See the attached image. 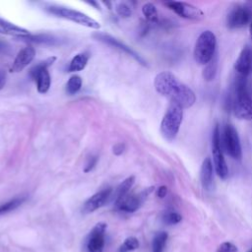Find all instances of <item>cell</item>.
<instances>
[{
	"label": "cell",
	"mask_w": 252,
	"mask_h": 252,
	"mask_svg": "<svg viewBox=\"0 0 252 252\" xmlns=\"http://www.w3.org/2000/svg\"><path fill=\"white\" fill-rule=\"evenodd\" d=\"M154 85L159 94L182 108H189L196 101V94L192 89L180 82L171 72L162 71L158 73L155 78Z\"/></svg>",
	"instance_id": "1"
},
{
	"label": "cell",
	"mask_w": 252,
	"mask_h": 252,
	"mask_svg": "<svg viewBox=\"0 0 252 252\" xmlns=\"http://www.w3.org/2000/svg\"><path fill=\"white\" fill-rule=\"evenodd\" d=\"M233 87L234 96L231 108L234 115L241 120H252V96L248 90L246 77L238 75Z\"/></svg>",
	"instance_id": "2"
},
{
	"label": "cell",
	"mask_w": 252,
	"mask_h": 252,
	"mask_svg": "<svg viewBox=\"0 0 252 252\" xmlns=\"http://www.w3.org/2000/svg\"><path fill=\"white\" fill-rule=\"evenodd\" d=\"M217 38L212 31H204L198 36L194 47V59L200 65H207L216 55Z\"/></svg>",
	"instance_id": "3"
},
{
	"label": "cell",
	"mask_w": 252,
	"mask_h": 252,
	"mask_svg": "<svg viewBox=\"0 0 252 252\" xmlns=\"http://www.w3.org/2000/svg\"><path fill=\"white\" fill-rule=\"evenodd\" d=\"M182 118L183 108L170 102L160 122V132L166 140L172 141L176 137L182 123Z\"/></svg>",
	"instance_id": "4"
},
{
	"label": "cell",
	"mask_w": 252,
	"mask_h": 252,
	"mask_svg": "<svg viewBox=\"0 0 252 252\" xmlns=\"http://www.w3.org/2000/svg\"><path fill=\"white\" fill-rule=\"evenodd\" d=\"M46 11L56 17L63 18L69 21H72L74 23H77L79 25L91 28V29H99L100 25L98 22L94 20L93 18L89 17L88 15L79 12L77 10L67 8L64 6H58V5H50L46 7Z\"/></svg>",
	"instance_id": "5"
},
{
	"label": "cell",
	"mask_w": 252,
	"mask_h": 252,
	"mask_svg": "<svg viewBox=\"0 0 252 252\" xmlns=\"http://www.w3.org/2000/svg\"><path fill=\"white\" fill-rule=\"evenodd\" d=\"M56 60L55 56L49 57L36 65H34L31 70H30V77L36 81V89L37 92L40 94H45L48 92L51 84V79L50 75L47 71V68L53 64V62Z\"/></svg>",
	"instance_id": "6"
},
{
	"label": "cell",
	"mask_w": 252,
	"mask_h": 252,
	"mask_svg": "<svg viewBox=\"0 0 252 252\" xmlns=\"http://www.w3.org/2000/svg\"><path fill=\"white\" fill-rule=\"evenodd\" d=\"M212 154H213V161L214 168L218 176L221 179H226L228 176V168L223 158L221 145H220V132L219 125H216L213 131L212 137Z\"/></svg>",
	"instance_id": "7"
},
{
	"label": "cell",
	"mask_w": 252,
	"mask_h": 252,
	"mask_svg": "<svg viewBox=\"0 0 252 252\" xmlns=\"http://www.w3.org/2000/svg\"><path fill=\"white\" fill-rule=\"evenodd\" d=\"M222 147L224 152L233 159H241L242 148L237 130L231 124H226L222 132Z\"/></svg>",
	"instance_id": "8"
},
{
	"label": "cell",
	"mask_w": 252,
	"mask_h": 252,
	"mask_svg": "<svg viewBox=\"0 0 252 252\" xmlns=\"http://www.w3.org/2000/svg\"><path fill=\"white\" fill-rule=\"evenodd\" d=\"M164 4L171 11H173L175 14H177L178 16L184 19L199 21L205 17L203 11L200 8L190 3L180 2V1H168V2H165Z\"/></svg>",
	"instance_id": "9"
},
{
	"label": "cell",
	"mask_w": 252,
	"mask_h": 252,
	"mask_svg": "<svg viewBox=\"0 0 252 252\" xmlns=\"http://www.w3.org/2000/svg\"><path fill=\"white\" fill-rule=\"evenodd\" d=\"M106 223L98 222L90 231L86 240L88 252H102L105 245Z\"/></svg>",
	"instance_id": "10"
},
{
	"label": "cell",
	"mask_w": 252,
	"mask_h": 252,
	"mask_svg": "<svg viewBox=\"0 0 252 252\" xmlns=\"http://www.w3.org/2000/svg\"><path fill=\"white\" fill-rule=\"evenodd\" d=\"M153 189H154V187L147 188L144 191L140 192L139 194H130L129 193L125 197H123L122 199H120L119 201L114 203L115 208L122 212L133 213L140 208L143 201L153 191Z\"/></svg>",
	"instance_id": "11"
},
{
	"label": "cell",
	"mask_w": 252,
	"mask_h": 252,
	"mask_svg": "<svg viewBox=\"0 0 252 252\" xmlns=\"http://www.w3.org/2000/svg\"><path fill=\"white\" fill-rule=\"evenodd\" d=\"M94 37H95L97 40L99 41H102L108 45H111L123 52H125L126 54L130 55L131 57H133L136 61H138V63L144 65V66H147V62L146 60L141 56L139 55L135 50H133L131 47H129L128 45H126L125 43L121 42L120 40H118L117 38L111 36L110 34H107V33H103V32H95L94 33Z\"/></svg>",
	"instance_id": "12"
},
{
	"label": "cell",
	"mask_w": 252,
	"mask_h": 252,
	"mask_svg": "<svg viewBox=\"0 0 252 252\" xmlns=\"http://www.w3.org/2000/svg\"><path fill=\"white\" fill-rule=\"evenodd\" d=\"M252 20V14L244 6H236L230 10L226 17V25L229 29H239L246 26Z\"/></svg>",
	"instance_id": "13"
},
{
	"label": "cell",
	"mask_w": 252,
	"mask_h": 252,
	"mask_svg": "<svg viewBox=\"0 0 252 252\" xmlns=\"http://www.w3.org/2000/svg\"><path fill=\"white\" fill-rule=\"evenodd\" d=\"M111 194H112L111 188H105L96 192L84 203L82 212L84 214H89L96 211L97 209L101 208L107 203V201L111 198Z\"/></svg>",
	"instance_id": "14"
},
{
	"label": "cell",
	"mask_w": 252,
	"mask_h": 252,
	"mask_svg": "<svg viewBox=\"0 0 252 252\" xmlns=\"http://www.w3.org/2000/svg\"><path fill=\"white\" fill-rule=\"evenodd\" d=\"M234 70L238 75L247 77L252 73V46L245 45L234 63Z\"/></svg>",
	"instance_id": "15"
},
{
	"label": "cell",
	"mask_w": 252,
	"mask_h": 252,
	"mask_svg": "<svg viewBox=\"0 0 252 252\" xmlns=\"http://www.w3.org/2000/svg\"><path fill=\"white\" fill-rule=\"evenodd\" d=\"M35 50L32 46H27L19 51L11 66V72H20L26 68L34 58Z\"/></svg>",
	"instance_id": "16"
},
{
	"label": "cell",
	"mask_w": 252,
	"mask_h": 252,
	"mask_svg": "<svg viewBox=\"0 0 252 252\" xmlns=\"http://www.w3.org/2000/svg\"><path fill=\"white\" fill-rule=\"evenodd\" d=\"M200 180L202 187L207 190L211 191L214 186V164L211 158H206L200 169Z\"/></svg>",
	"instance_id": "17"
},
{
	"label": "cell",
	"mask_w": 252,
	"mask_h": 252,
	"mask_svg": "<svg viewBox=\"0 0 252 252\" xmlns=\"http://www.w3.org/2000/svg\"><path fill=\"white\" fill-rule=\"evenodd\" d=\"M0 32L8 35L17 36L19 38L31 34L28 30L21 28L15 24H12L2 18H0Z\"/></svg>",
	"instance_id": "18"
},
{
	"label": "cell",
	"mask_w": 252,
	"mask_h": 252,
	"mask_svg": "<svg viewBox=\"0 0 252 252\" xmlns=\"http://www.w3.org/2000/svg\"><path fill=\"white\" fill-rule=\"evenodd\" d=\"M134 182H135V176L131 175V176L127 177L125 180H123L118 185V187L114 191V197H113L114 203L119 201L123 197H125L127 194H129V191L132 188V186L134 185Z\"/></svg>",
	"instance_id": "19"
},
{
	"label": "cell",
	"mask_w": 252,
	"mask_h": 252,
	"mask_svg": "<svg viewBox=\"0 0 252 252\" xmlns=\"http://www.w3.org/2000/svg\"><path fill=\"white\" fill-rule=\"evenodd\" d=\"M89 60V54L86 52L79 53L73 57V59L70 62V65L68 67L69 72H77L83 70Z\"/></svg>",
	"instance_id": "20"
},
{
	"label": "cell",
	"mask_w": 252,
	"mask_h": 252,
	"mask_svg": "<svg viewBox=\"0 0 252 252\" xmlns=\"http://www.w3.org/2000/svg\"><path fill=\"white\" fill-rule=\"evenodd\" d=\"M27 200V196H18L15 197L3 204H0V216L10 213L17 208H19L25 201Z\"/></svg>",
	"instance_id": "21"
},
{
	"label": "cell",
	"mask_w": 252,
	"mask_h": 252,
	"mask_svg": "<svg viewBox=\"0 0 252 252\" xmlns=\"http://www.w3.org/2000/svg\"><path fill=\"white\" fill-rule=\"evenodd\" d=\"M21 39H24L26 41H32L36 43H43V44H55L58 43V39L54 37L53 35L49 34H29L27 36L21 37Z\"/></svg>",
	"instance_id": "22"
},
{
	"label": "cell",
	"mask_w": 252,
	"mask_h": 252,
	"mask_svg": "<svg viewBox=\"0 0 252 252\" xmlns=\"http://www.w3.org/2000/svg\"><path fill=\"white\" fill-rule=\"evenodd\" d=\"M167 238H168V234L165 231H158V233H156L152 243L153 252H163L166 245Z\"/></svg>",
	"instance_id": "23"
},
{
	"label": "cell",
	"mask_w": 252,
	"mask_h": 252,
	"mask_svg": "<svg viewBox=\"0 0 252 252\" xmlns=\"http://www.w3.org/2000/svg\"><path fill=\"white\" fill-rule=\"evenodd\" d=\"M218 70V58L215 55V57L204 67L203 70V78L206 81H213L217 75Z\"/></svg>",
	"instance_id": "24"
},
{
	"label": "cell",
	"mask_w": 252,
	"mask_h": 252,
	"mask_svg": "<svg viewBox=\"0 0 252 252\" xmlns=\"http://www.w3.org/2000/svg\"><path fill=\"white\" fill-rule=\"evenodd\" d=\"M142 12L148 21L153 22V23L158 22V10L153 3L144 4L142 7Z\"/></svg>",
	"instance_id": "25"
},
{
	"label": "cell",
	"mask_w": 252,
	"mask_h": 252,
	"mask_svg": "<svg viewBox=\"0 0 252 252\" xmlns=\"http://www.w3.org/2000/svg\"><path fill=\"white\" fill-rule=\"evenodd\" d=\"M81 87H82L81 77L78 75H74L69 79L66 85V92L69 94H75L80 91Z\"/></svg>",
	"instance_id": "26"
},
{
	"label": "cell",
	"mask_w": 252,
	"mask_h": 252,
	"mask_svg": "<svg viewBox=\"0 0 252 252\" xmlns=\"http://www.w3.org/2000/svg\"><path fill=\"white\" fill-rule=\"evenodd\" d=\"M139 240L136 237H128L124 240V242L120 245L118 252H129V251H133L136 250L137 248H139Z\"/></svg>",
	"instance_id": "27"
},
{
	"label": "cell",
	"mask_w": 252,
	"mask_h": 252,
	"mask_svg": "<svg viewBox=\"0 0 252 252\" xmlns=\"http://www.w3.org/2000/svg\"><path fill=\"white\" fill-rule=\"evenodd\" d=\"M182 220V217L180 214L173 212V211H169L164 213V215L162 216V221L165 224L171 225V224H176L178 222H180Z\"/></svg>",
	"instance_id": "28"
},
{
	"label": "cell",
	"mask_w": 252,
	"mask_h": 252,
	"mask_svg": "<svg viewBox=\"0 0 252 252\" xmlns=\"http://www.w3.org/2000/svg\"><path fill=\"white\" fill-rule=\"evenodd\" d=\"M115 11L122 18H128L132 15L131 7L129 5H127L126 3H123V2H120V3L116 4Z\"/></svg>",
	"instance_id": "29"
},
{
	"label": "cell",
	"mask_w": 252,
	"mask_h": 252,
	"mask_svg": "<svg viewBox=\"0 0 252 252\" xmlns=\"http://www.w3.org/2000/svg\"><path fill=\"white\" fill-rule=\"evenodd\" d=\"M217 252H237V247L231 242H223L218 247Z\"/></svg>",
	"instance_id": "30"
},
{
	"label": "cell",
	"mask_w": 252,
	"mask_h": 252,
	"mask_svg": "<svg viewBox=\"0 0 252 252\" xmlns=\"http://www.w3.org/2000/svg\"><path fill=\"white\" fill-rule=\"evenodd\" d=\"M97 160H98L97 156H91V157L88 158V160H87V163H86V165H85L84 171H85V172L91 171V170L94 167V165L96 164Z\"/></svg>",
	"instance_id": "31"
},
{
	"label": "cell",
	"mask_w": 252,
	"mask_h": 252,
	"mask_svg": "<svg viewBox=\"0 0 252 252\" xmlns=\"http://www.w3.org/2000/svg\"><path fill=\"white\" fill-rule=\"evenodd\" d=\"M125 150V144L124 143H117L113 146V154L116 156H120Z\"/></svg>",
	"instance_id": "32"
},
{
	"label": "cell",
	"mask_w": 252,
	"mask_h": 252,
	"mask_svg": "<svg viewBox=\"0 0 252 252\" xmlns=\"http://www.w3.org/2000/svg\"><path fill=\"white\" fill-rule=\"evenodd\" d=\"M167 194V187L162 185V186H159L157 190V196L158 198H164Z\"/></svg>",
	"instance_id": "33"
},
{
	"label": "cell",
	"mask_w": 252,
	"mask_h": 252,
	"mask_svg": "<svg viewBox=\"0 0 252 252\" xmlns=\"http://www.w3.org/2000/svg\"><path fill=\"white\" fill-rule=\"evenodd\" d=\"M6 83V72L0 69V91L3 89Z\"/></svg>",
	"instance_id": "34"
},
{
	"label": "cell",
	"mask_w": 252,
	"mask_h": 252,
	"mask_svg": "<svg viewBox=\"0 0 252 252\" xmlns=\"http://www.w3.org/2000/svg\"><path fill=\"white\" fill-rule=\"evenodd\" d=\"M244 6L249 10V12L252 14V1H249V2H246L244 4Z\"/></svg>",
	"instance_id": "35"
},
{
	"label": "cell",
	"mask_w": 252,
	"mask_h": 252,
	"mask_svg": "<svg viewBox=\"0 0 252 252\" xmlns=\"http://www.w3.org/2000/svg\"><path fill=\"white\" fill-rule=\"evenodd\" d=\"M5 49V43L0 40V51H3Z\"/></svg>",
	"instance_id": "36"
},
{
	"label": "cell",
	"mask_w": 252,
	"mask_h": 252,
	"mask_svg": "<svg viewBox=\"0 0 252 252\" xmlns=\"http://www.w3.org/2000/svg\"><path fill=\"white\" fill-rule=\"evenodd\" d=\"M249 31H250V35H251V38H252V20L249 23Z\"/></svg>",
	"instance_id": "37"
},
{
	"label": "cell",
	"mask_w": 252,
	"mask_h": 252,
	"mask_svg": "<svg viewBox=\"0 0 252 252\" xmlns=\"http://www.w3.org/2000/svg\"><path fill=\"white\" fill-rule=\"evenodd\" d=\"M247 252H252V248H251V249H250V250H248V251H247Z\"/></svg>",
	"instance_id": "38"
}]
</instances>
